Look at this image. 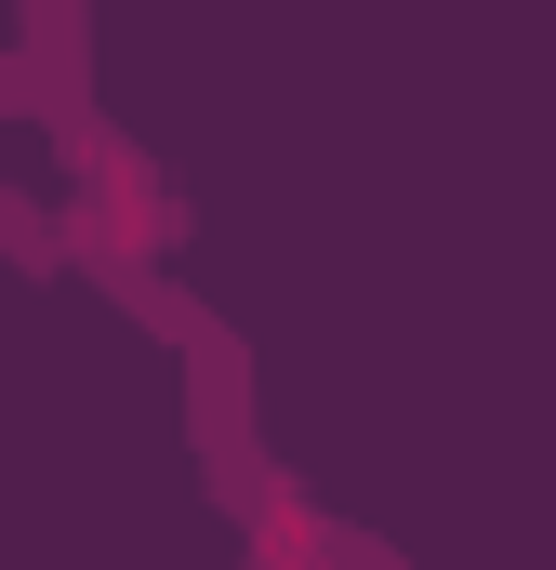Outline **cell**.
<instances>
[{
    "label": "cell",
    "mask_w": 556,
    "mask_h": 570,
    "mask_svg": "<svg viewBox=\"0 0 556 570\" xmlns=\"http://www.w3.org/2000/svg\"><path fill=\"white\" fill-rule=\"evenodd\" d=\"M0 253H27V266H67V226H40V199H0Z\"/></svg>",
    "instance_id": "cell-1"
}]
</instances>
